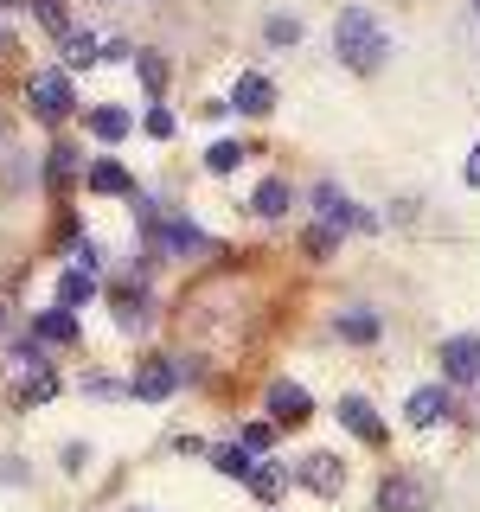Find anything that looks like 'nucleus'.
<instances>
[{
  "label": "nucleus",
  "instance_id": "nucleus-35",
  "mask_svg": "<svg viewBox=\"0 0 480 512\" xmlns=\"http://www.w3.org/2000/svg\"><path fill=\"white\" fill-rule=\"evenodd\" d=\"M0 7H26V0H0Z\"/></svg>",
  "mask_w": 480,
  "mask_h": 512
},
{
  "label": "nucleus",
  "instance_id": "nucleus-36",
  "mask_svg": "<svg viewBox=\"0 0 480 512\" xmlns=\"http://www.w3.org/2000/svg\"><path fill=\"white\" fill-rule=\"evenodd\" d=\"M474 13H480V0H474Z\"/></svg>",
  "mask_w": 480,
  "mask_h": 512
},
{
  "label": "nucleus",
  "instance_id": "nucleus-20",
  "mask_svg": "<svg viewBox=\"0 0 480 512\" xmlns=\"http://www.w3.org/2000/svg\"><path fill=\"white\" fill-rule=\"evenodd\" d=\"M96 58H103V45H96V32H64V64H71V71H77V64L90 71Z\"/></svg>",
  "mask_w": 480,
  "mask_h": 512
},
{
  "label": "nucleus",
  "instance_id": "nucleus-14",
  "mask_svg": "<svg viewBox=\"0 0 480 512\" xmlns=\"http://www.w3.org/2000/svg\"><path fill=\"white\" fill-rule=\"evenodd\" d=\"M90 192L128 199V192H135V180H128V167H122V160H96V167H90Z\"/></svg>",
  "mask_w": 480,
  "mask_h": 512
},
{
  "label": "nucleus",
  "instance_id": "nucleus-3",
  "mask_svg": "<svg viewBox=\"0 0 480 512\" xmlns=\"http://www.w3.org/2000/svg\"><path fill=\"white\" fill-rule=\"evenodd\" d=\"M26 103H32V116H39V122H64V116H71V103H77V96H71V77H58V71L32 77V84H26Z\"/></svg>",
  "mask_w": 480,
  "mask_h": 512
},
{
  "label": "nucleus",
  "instance_id": "nucleus-29",
  "mask_svg": "<svg viewBox=\"0 0 480 512\" xmlns=\"http://www.w3.org/2000/svg\"><path fill=\"white\" fill-rule=\"evenodd\" d=\"M26 7H32V13H39V20H45V26H52V32H64V0H26Z\"/></svg>",
  "mask_w": 480,
  "mask_h": 512
},
{
  "label": "nucleus",
  "instance_id": "nucleus-28",
  "mask_svg": "<svg viewBox=\"0 0 480 512\" xmlns=\"http://www.w3.org/2000/svg\"><path fill=\"white\" fill-rule=\"evenodd\" d=\"M263 32H269V45H301V20H282V13H276Z\"/></svg>",
  "mask_w": 480,
  "mask_h": 512
},
{
  "label": "nucleus",
  "instance_id": "nucleus-18",
  "mask_svg": "<svg viewBox=\"0 0 480 512\" xmlns=\"http://www.w3.org/2000/svg\"><path fill=\"white\" fill-rule=\"evenodd\" d=\"M32 333H39V340H52V346H71L77 340V314L71 308H52V314H39V327H32Z\"/></svg>",
  "mask_w": 480,
  "mask_h": 512
},
{
  "label": "nucleus",
  "instance_id": "nucleus-34",
  "mask_svg": "<svg viewBox=\"0 0 480 512\" xmlns=\"http://www.w3.org/2000/svg\"><path fill=\"white\" fill-rule=\"evenodd\" d=\"M13 480H26V468H13V461H0V487H13Z\"/></svg>",
  "mask_w": 480,
  "mask_h": 512
},
{
  "label": "nucleus",
  "instance_id": "nucleus-7",
  "mask_svg": "<svg viewBox=\"0 0 480 512\" xmlns=\"http://www.w3.org/2000/svg\"><path fill=\"white\" fill-rule=\"evenodd\" d=\"M314 416V397L301 391V384H269V423H282V429H295V423H308Z\"/></svg>",
  "mask_w": 480,
  "mask_h": 512
},
{
  "label": "nucleus",
  "instance_id": "nucleus-1",
  "mask_svg": "<svg viewBox=\"0 0 480 512\" xmlns=\"http://www.w3.org/2000/svg\"><path fill=\"white\" fill-rule=\"evenodd\" d=\"M333 52H340L346 71H378V64L391 58V32H384L365 7H346L340 20H333Z\"/></svg>",
  "mask_w": 480,
  "mask_h": 512
},
{
  "label": "nucleus",
  "instance_id": "nucleus-19",
  "mask_svg": "<svg viewBox=\"0 0 480 512\" xmlns=\"http://www.w3.org/2000/svg\"><path fill=\"white\" fill-rule=\"evenodd\" d=\"M128 128H135V122H128V109H109V103L90 109V135H96V141H122Z\"/></svg>",
  "mask_w": 480,
  "mask_h": 512
},
{
  "label": "nucleus",
  "instance_id": "nucleus-15",
  "mask_svg": "<svg viewBox=\"0 0 480 512\" xmlns=\"http://www.w3.org/2000/svg\"><path fill=\"white\" fill-rule=\"evenodd\" d=\"M250 205H256V218H282L288 205H295V192H288V180H263L250 192Z\"/></svg>",
  "mask_w": 480,
  "mask_h": 512
},
{
  "label": "nucleus",
  "instance_id": "nucleus-17",
  "mask_svg": "<svg viewBox=\"0 0 480 512\" xmlns=\"http://www.w3.org/2000/svg\"><path fill=\"white\" fill-rule=\"evenodd\" d=\"M212 468H218V474H231V480H250L256 455H250L244 442H224V448H212Z\"/></svg>",
  "mask_w": 480,
  "mask_h": 512
},
{
  "label": "nucleus",
  "instance_id": "nucleus-33",
  "mask_svg": "<svg viewBox=\"0 0 480 512\" xmlns=\"http://www.w3.org/2000/svg\"><path fill=\"white\" fill-rule=\"evenodd\" d=\"M461 180H468V186H480V141H474V154H468V167H461Z\"/></svg>",
  "mask_w": 480,
  "mask_h": 512
},
{
  "label": "nucleus",
  "instance_id": "nucleus-5",
  "mask_svg": "<svg viewBox=\"0 0 480 512\" xmlns=\"http://www.w3.org/2000/svg\"><path fill=\"white\" fill-rule=\"evenodd\" d=\"M442 378L448 384H480V340L474 333H455V340H442Z\"/></svg>",
  "mask_w": 480,
  "mask_h": 512
},
{
  "label": "nucleus",
  "instance_id": "nucleus-31",
  "mask_svg": "<svg viewBox=\"0 0 480 512\" xmlns=\"http://www.w3.org/2000/svg\"><path fill=\"white\" fill-rule=\"evenodd\" d=\"M148 135H154V141L173 135V109H148Z\"/></svg>",
  "mask_w": 480,
  "mask_h": 512
},
{
  "label": "nucleus",
  "instance_id": "nucleus-6",
  "mask_svg": "<svg viewBox=\"0 0 480 512\" xmlns=\"http://www.w3.org/2000/svg\"><path fill=\"white\" fill-rule=\"evenodd\" d=\"M314 212H320V224H333V231H352V224H359V231H372V218H365L333 180H327V186H314Z\"/></svg>",
  "mask_w": 480,
  "mask_h": 512
},
{
  "label": "nucleus",
  "instance_id": "nucleus-2",
  "mask_svg": "<svg viewBox=\"0 0 480 512\" xmlns=\"http://www.w3.org/2000/svg\"><path fill=\"white\" fill-rule=\"evenodd\" d=\"M148 237H154L160 256H199V250H212V237H205L192 218H154Z\"/></svg>",
  "mask_w": 480,
  "mask_h": 512
},
{
  "label": "nucleus",
  "instance_id": "nucleus-10",
  "mask_svg": "<svg viewBox=\"0 0 480 512\" xmlns=\"http://www.w3.org/2000/svg\"><path fill=\"white\" fill-rule=\"evenodd\" d=\"M301 480H308L314 493H327V500H333V493L346 487V468H340V455H327V448H314V455L301 461Z\"/></svg>",
  "mask_w": 480,
  "mask_h": 512
},
{
  "label": "nucleus",
  "instance_id": "nucleus-12",
  "mask_svg": "<svg viewBox=\"0 0 480 512\" xmlns=\"http://www.w3.org/2000/svg\"><path fill=\"white\" fill-rule=\"evenodd\" d=\"M340 423H346L359 442H372V448L384 442V423H378V410L365 404V397H340Z\"/></svg>",
  "mask_w": 480,
  "mask_h": 512
},
{
  "label": "nucleus",
  "instance_id": "nucleus-32",
  "mask_svg": "<svg viewBox=\"0 0 480 512\" xmlns=\"http://www.w3.org/2000/svg\"><path fill=\"white\" fill-rule=\"evenodd\" d=\"M64 468L84 474V468H90V448H84V442H71V448H64Z\"/></svg>",
  "mask_w": 480,
  "mask_h": 512
},
{
  "label": "nucleus",
  "instance_id": "nucleus-23",
  "mask_svg": "<svg viewBox=\"0 0 480 512\" xmlns=\"http://www.w3.org/2000/svg\"><path fill=\"white\" fill-rule=\"evenodd\" d=\"M116 327H128V333H135V327H148V301H141V295H122Z\"/></svg>",
  "mask_w": 480,
  "mask_h": 512
},
{
  "label": "nucleus",
  "instance_id": "nucleus-27",
  "mask_svg": "<svg viewBox=\"0 0 480 512\" xmlns=\"http://www.w3.org/2000/svg\"><path fill=\"white\" fill-rule=\"evenodd\" d=\"M237 442H244L250 455H263V448L276 442V423H244V436H237Z\"/></svg>",
  "mask_w": 480,
  "mask_h": 512
},
{
  "label": "nucleus",
  "instance_id": "nucleus-13",
  "mask_svg": "<svg viewBox=\"0 0 480 512\" xmlns=\"http://www.w3.org/2000/svg\"><path fill=\"white\" fill-rule=\"evenodd\" d=\"M96 295V276H90V269L84 263H77V269H64V276H58V308H84V301Z\"/></svg>",
  "mask_w": 480,
  "mask_h": 512
},
{
  "label": "nucleus",
  "instance_id": "nucleus-11",
  "mask_svg": "<svg viewBox=\"0 0 480 512\" xmlns=\"http://www.w3.org/2000/svg\"><path fill=\"white\" fill-rule=\"evenodd\" d=\"M404 416L416 429H436L442 416H448V391L442 384H423V391H410V404H404Z\"/></svg>",
  "mask_w": 480,
  "mask_h": 512
},
{
  "label": "nucleus",
  "instance_id": "nucleus-25",
  "mask_svg": "<svg viewBox=\"0 0 480 512\" xmlns=\"http://www.w3.org/2000/svg\"><path fill=\"white\" fill-rule=\"evenodd\" d=\"M52 391H58V378H52V372H32V378H26V391H20V404H45Z\"/></svg>",
  "mask_w": 480,
  "mask_h": 512
},
{
  "label": "nucleus",
  "instance_id": "nucleus-8",
  "mask_svg": "<svg viewBox=\"0 0 480 512\" xmlns=\"http://www.w3.org/2000/svg\"><path fill=\"white\" fill-rule=\"evenodd\" d=\"M378 512H429V487L410 480V474H391L378 487Z\"/></svg>",
  "mask_w": 480,
  "mask_h": 512
},
{
  "label": "nucleus",
  "instance_id": "nucleus-26",
  "mask_svg": "<svg viewBox=\"0 0 480 512\" xmlns=\"http://www.w3.org/2000/svg\"><path fill=\"white\" fill-rule=\"evenodd\" d=\"M135 71H141V84H148V90H160V84H167V64H160L154 52H135Z\"/></svg>",
  "mask_w": 480,
  "mask_h": 512
},
{
  "label": "nucleus",
  "instance_id": "nucleus-16",
  "mask_svg": "<svg viewBox=\"0 0 480 512\" xmlns=\"http://www.w3.org/2000/svg\"><path fill=\"white\" fill-rule=\"evenodd\" d=\"M340 340H352V346H365V340H378V314L372 308H340Z\"/></svg>",
  "mask_w": 480,
  "mask_h": 512
},
{
  "label": "nucleus",
  "instance_id": "nucleus-21",
  "mask_svg": "<svg viewBox=\"0 0 480 512\" xmlns=\"http://www.w3.org/2000/svg\"><path fill=\"white\" fill-rule=\"evenodd\" d=\"M244 141H212V148H205V167H212V173H237V167H244Z\"/></svg>",
  "mask_w": 480,
  "mask_h": 512
},
{
  "label": "nucleus",
  "instance_id": "nucleus-24",
  "mask_svg": "<svg viewBox=\"0 0 480 512\" xmlns=\"http://www.w3.org/2000/svg\"><path fill=\"white\" fill-rule=\"evenodd\" d=\"M250 487H256V500H276V493H282V468H250Z\"/></svg>",
  "mask_w": 480,
  "mask_h": 512
},
{
  "label": "nucleus",
  "instance_id": "nucleus-4",
  "mask_svg": "<svg viewBox=\"0 0 480 512\" xmlns=\"http://www.w3.org/2000/svg\"><path fill=\"white\" fill-rule=\"evenodd\" d=\"M128 391H135L141 404H167V397L180 391V365L173 359H141L135 378H128Z\"/></svg>",
  "mask_w": 480,
  "mask_h": 512
},
{
  "label": "nucleus",
  "instance_id": "nucleus-30",
  "mask_svg": "<svg viewBox=\"0 0 480 512\" xmlns=\"http://www.w3.org/2000/svg\"><path fill=\"white\" fill-rule=\"evenodd\" d=\"M333 244H340V231H333V224H314V231H308V250L314 256H333Z\"/></svg>",
  "mask_w": 480,
  "mask_h": 512
},
{
  "label": "nucleus",
  "instance_id": "nucleus-9",
  "mask_svg": "<svg viewBox=\"0 0 480 512\" xmlns=\"http://www.w3.org/2000/svg\"><path fill=\"white\" fill-rule=\"evenodd\" d=\"M224 109H244V116H269L276 109V84H269L263 71H244L237 77V90H231V103Z\"/></svg>",
  "mask_w": 480,
  "mask_h": 512
},
{
  "label": "nucleus",
  "instance_id": "nucleus-22",
  "mask_svg": "<svg viewBox=\"0 0 480 512\" xmlns=\"http://www.w3.org/2000/svg\"><path fill=\"white\" fill-rule=\"evenodd\" d=\"M71 173H77V148H52V160H45V180H52V186H71Z\"/></svg>",
  "mask_w": 480,
  "mask_h": 512
}]
</instances>
